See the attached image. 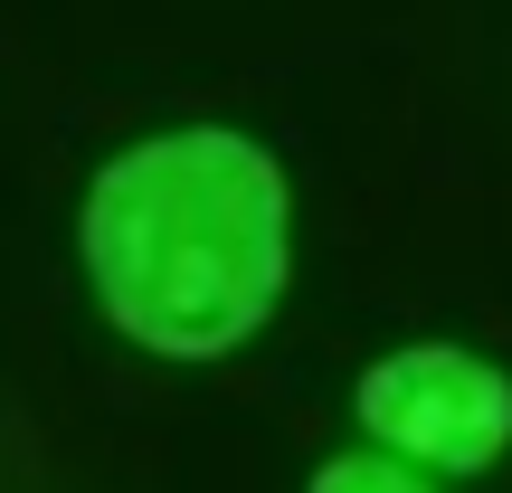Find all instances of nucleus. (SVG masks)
I'll list each match as a JSON object with an SVG mask.
<instances>
[{
	"label": "nucleus",
	"instance_id": "f03ea898",
	"mask_svg": "<svg viewBox=\"0 0 512 493\" xmlns=\"http://www.w3.org/2000/svg\"><path fill=\"white\" fill-rule=\"evenodd\" d=\"M351 418L427 475H484L512 446V370L465 342H408L380 351L351 389Z\"/></svg>",
	"mask_w": 512,
	"mask_h": 493
},
{
	"label": "nucleus",
	"instance_id": "f257e3e1",
	"mask_svg": "<svg viewBox=\"0 0 512 493\" xmlns=\"http://www.w3.org/2000/svg\"><path fill=\"white\" fill-rule=\"evenodd\" d=\"M86 285L124 342L228 361L275 323L294 275V190L238 124H181L114 152L86 190Z\"/></svg>",
	"mask_w": 512,
	"mask_h": 493
},
{
	"label": "nucleus",
	"instance_id": "7ed1b4c3",
	"mask_svg": "<svg viewBox=\"0 0 512 493\" xmlns=\"http://www.w3.org/2000/svg\"><path fill=\"white\" fill-rule=\"evenodd\" d=\"M304 493H427V475H408L399 456H332V465H313Z\"/></svg>",
	"mask_w": 512,
	"mask_h": 493
}]
</instances>
